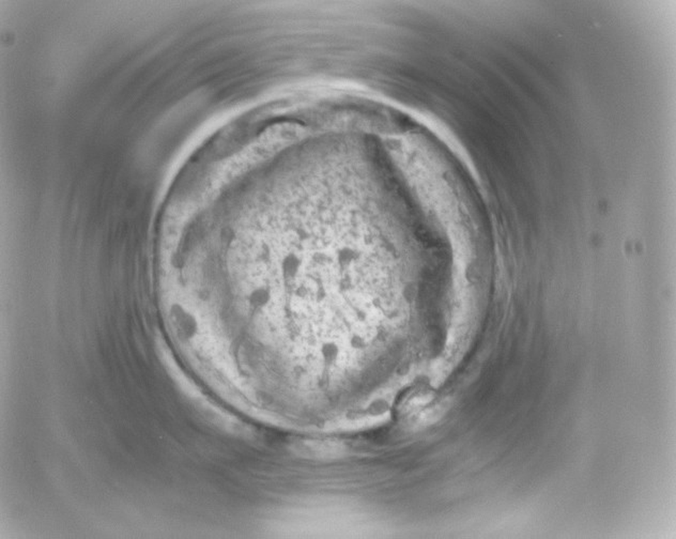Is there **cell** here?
Here are the masks:
<instances>
[{"mask_svg": "<svg viewBox=\"0 0 676 539\" xmlns=\"http://www.w3.org/2000/svg\"><path fill=\"white\" fill-rule=\"evenodd\" d=\"M294 452L305 459L326 461L344 457L347 449L337 441L303 440L294 445Z\"/></svg>", "mask_w": 676, "mask_h": 539, "instance_id": "1", "label": "cell"}, {"mask_svg": "<svg viewBox=\"0 0 676 539\" xmlns=\"http://www.w3.org/2000/svg\"><path fill=\"white\" fill-rule=\"evenodd\" d=\"M445 409H446V407L438 406L423 411V412L417 415V420H415L414 422L415 425L423 426V427L424 426L431 425L434 422L438 421L440 417H442V415H444Z\"/></svg>", "mask_w": 676, "mask_h": 539, "instance_id": "2", "label": "cell"}]
</instances>
